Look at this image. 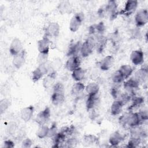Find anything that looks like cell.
<instances>
[{
  "instance_id": "obj_4",
  "label": "cell",
  "mask_w": 148,
  "mask_h": 148,
  "mask_svg": "<svg viewBox=\"0 0 148 148\" xmlns=\"http://www.w3.org/2000/svg\"><path fill=\"white\" fill-rule=\"evenodd\" d=\"M84 19V16L82 13H77L73 15L69 21V28L70 31L73 32L77 31L82 25Z\"/></svg>"
},
{
  "instance_id": "obj_15",
  "label": "cell",
  "mask_w": 148,
  "mask_h": 148,
  "mask_svg": "<svg viewBox=\"0 0 148 148\" xmlns=\"http://www.w3.org/2000/svg\"><path fill=\"white\" fill-rule=\"evenodd\" d=\"M94 38L95 48H96L97 52L99 53H102L106 46L108 39L103 35L94 36Z\"/></svg>"
},
{
  "instance_id": "obj_30",
  "label": "cell",
  "mask_w": 148,
  "mask_h": 148,
  "mask_svg": "<svg viewBox=\"0 0 148 148\" xmlns=\"http://www.w3.org/2000/svg\"><path fill=\"white\" fill-rule=\"evenodd\" d=\"M118 71L123 76V77L125 79H127L132 73L133 72V68L132 67L128 64H125L121 65Z\"/></svg>"
},
{
  "instance_id": "obj_36",
  "label": "cell",
  "mask_w": 148,
  "mask_h": 148,
  "mask_svg": "<svg viewBox=\"0 0 148 148\" xmlns=\"http://www.w3.org/2000/svg\"><path fill=\"white\" fill-rule=\"evenodd\" d=\"M112 80L114 84H121V83L124 82L125 79L117 70L114 72L112 75Z\"/></svg>"
},
{
  "instance_id": "obj_22",
  "label": "cell",
  "mask_w": 148,
  "mask_h": 148,
  "mask_svg": "<svg viewBox=\"0 0 148 148\" xmlns=\"http://www.w3.org/2000/svg\"><path fill=\"white\" fill-rule=\"evenodd\" d=\"M124 137L121 134V133L118 131H114L112 134H110L109 138V142L112 146H118L123 140Z\"/></svg>"
},
{
  "instance_id": "obj_21",
  "label": "cell",
  "mask_w": 148,
  "mask_h": 148,
  "mask_svg": "<svg viewBox=\"0 0 148 148\" xmlns=\"http://www.w3.org/2000/svg\"><path fill=\"white\" fill-rule=\"evenodd\" d=\"M148 75V71L146 67H142L138 69L134 75V77L139 82V84L144 83L147 78Z\"/></svg>"
},
{
  "instance_id": "obj_40",
  "label": "cell",
  "mask_w": 148,
  "mask_h": 148,
  "mask_svg": "<svg viewBox=\"0 0 148 148\" xmlns=\"http://www.w3.org/2000/svg\"><path fill=\"white\" fill-rule=\"evenodd\" d=\"M75 127L73 125H70V126H64L62 127L60 131L64 133L66 137L71 136L75 132Z\"/></svg>"
},
{
  "instance_id": "obj_45",
  "label": "cell",
  "mask_w": 148,
  "mask_h": 148,
  "mask_svg": "<svg viewBox=\"0 0 148 148\" xmlns=\"http://www.w3.org/2000/svg\"><path fill=\"white\" fill-rule=\"evenodd\" d=\"M48 57H49V53H39L38 56L37 57V61L39 65L47 63V61L48 60Z\"/></svg>"
},
{
  "instance_id": "obj_7",
  "label": "cell",
  "mask_w": 148,
  "mask_h": 148,
  "mask_svg": "<svg viewBox=\"0 0 148 148\" xmlns=\"http://www.w3.org/2000/svg\"><path fill=\"white\" fill-rule=\"evenodd\" d=\"M138 2L136 0H128L125 2L124 9L119 13L125 16H129L134 13L138 8Z\"/></svg>"
},
{
  "instance_id": "obj_37",
  "label": "cell",
  "mask_w": 148,
  "mask_h": 148,
  "mask_svg": "<svg viewBox=\"0 0 148 148\" xmlns=\"http://www.w3.org/2000/svg\"><path fill=\"white\" fill-rule=\"evenodd\" d=\"M142 140L140 138H135V137H130L127 145V147H131V148H134V147H136L139 146V145L141 143Z\"/></svg>"
},
{
  "instance_id": "obj_19",
  "label": "cell",
  "mask_w": 148,
  "mask_h": 148,
  "mask_svg": "<svg viewBox=\"0 0 148 148\" xmlns=\"http://www.w3.org/2000/svg\"><path fill=\"white\" fill-rule=\"evenodd\" d=\"M65 100V91H53L51 101L54 105L62 104Z\"/></svg>"
},
{
  "instance_id": "obj_17",
  "label": "cell",
  "mask_w": 148,
  "mask_h": 148,
  "mask_svg": "<svg viewBox=\"0 0 148 148\" xmlns=\"http://www.w3.org/2000/svg\"><path fill=\"white\" fill-rule=\"evenodd\" d=\"M25 60V51L23 50L19 54L13 56L12 64L16 69H20L24 64Z\"/></svg>"
},
{
  "instance_id": "obj_9",
  "label": "cell",
  "mask_w": 148,
  "mask_h": 148,
  "mask_svg": "<svg viewBox=\"0 0 148 148\" xmlns=\"http://www.w3.org/2000/svg\"><path fill=\"white\" fill-rule=\"evenodd\" d=\"M139 82L132 77L124 82L123 87L127 92L131 95H134V92L139 88Z\"/></svg>"
},
{
  "instance_id": "obj_2",
  "label": "cell",
  "mask_w": 148,
  "mask_h": 148,
  "mask_svg": "<svg viewBox=\"0 0 148 148\" xmlns=\"http://www.w3.org/2000/svg\"><path fill=\"white\" fill-rule=\"evenodd\" d=\"M95 48V38L94 36H89L81 45L80 53L83 57H88Z\"/></svg>"
},
{
  "instance_id": "obj_5",
  "label": "cell",
  "mask_w": 148,
  "mask_h": 148,
  "mask_svg": "<svg viewBox=\"0 0 148 148\" xmlns=\"http://www.w3.org/2000/svg\"><path fill=\"white\" fill-rule=\"evenodd\" d=\"M148 22V12L146 9L139 10L135 16V23L138 27L145 25Z\"/></svg>"
},
{
  "instance_id": "obj_27",
  "label": "cell",
  "mask_w": 148,
  "mask_h": 148,
  "mask_svg": "<svg viewBox=\"0 0 148 148\" xmlns=\"http://www.w3.org/2000/svg\"><path fill=\"white\" fill-rule=\"evenodd\" d=\"M99 102L97 95H88L86 101V107L88 111L92 110Z\"/></svg>"
},
{
  "instance_id": "obj_23",
  "label": "cell",
  "mask_w": 148,
  "mask_h": 148,
  "mask_svg": "<svg viewBox=\"0 0 148 148\" xmlns=\"http://www.w3.org/2000/svg\"><path fill=\"white\" fill-rule=\"evenodd\" d=\"M130 135L131 137H135L143 139L146 136V133L143 128L139 126L131 127L130 130Z\"/></svg>"
},
{
  "instance_id": "obj_1",
  "label": "cell",
  "mask_w": 148,
  "mask_h": 148,
  "mask_svg": "<svg viewBox=\"0 0 148 148\" xmlns=\"http://www.w3.org/2000/svg\"><path fill=\"white\" fill-rule=\"evenodd\" d=\"M119 123L123 126L134 127L141 125L142 121L138 112H129L123 114L119 118Z\"/></svg>"
},
{
  "instance_id": "obj_25",
  "label": "cell",
  "mask_w": 148,
  "mask_h": 148,
  "mask_svg": "<svg viewBox=\"0 0 148 148\" xmlns=\"http://www.w3.org/2000/svg\"><path fill=\"white\" fill-rule=\"evenodd\" d=\"M82 43L80 41H77L75 43H71L67 51L66 55L67 56L71 57V56H78V53L80 52V47H81Z\"/></svg>"
},
{
  "instance_id": "obj_12",
  "label": "cell",
  "mask_w": 148,
  "mask_h": 148,
  "mask_svg": "<svg viewBox=\"0 0 148 148\" xmlns=\"http://www.w3.org/2000/svg\"><path fill=\"white\" fill-rule=\"evenodd\" d=\"M81 64V59L79 56L69 57L65 63L66 69L71 72L80 67Z\"/></svg>"
},
{
  "instance_id": "obj_47",
  "label": "cell",
  "mask_w": 148,
  "mask_h": 148,
  "mask_svg": "<svg viewBox=\"0 0 148 148\" xmlns=\"http://www.w3.org/2000/svg\"><path fill=\"white\" fill-rule=\"evenodd\" d=\"M32 143H33V142L31 139L26 138L22 141L21 147H24V148H29V147H31Z\"/></svg>"
},
{
  "instance_id": "obj_44",
  "label": "cell",
  "mask_w": 148,
  "mask_h": 148,
  "mask_svg": "<svg viewBox=\"0 0 148 148\" xmlns=\"http://www.w3.org/2000/svg\"><path fill=\"white\" fill-rule=\"evenodd\" d=\"M58 128L57 125V123L56 122H53L51 124V125L50 127H49V132L47 135V137L49 138H53L54 137L56 134L58 132Z\"/></svg>"
},
{
  "instance_id": "obj_18",
  "label": "cell",
  "mask_w": 148,
  "mask_h": 148,
  "mask_svg": "<svg viewBox=\"0 0 148 148\" xmlns=\"http://www.w3.org/2000/svg\"><path fill=\"white\" fill-rule=\"evenodd\" d=\"M114 62V57L112 56H107L101 60L99 65L100 69L102 71H108L113 66Z\"/></svg>"
},
{
  "instance_id": "obj_46",
  "label": "cell",
  "mask_w": 148,
  "mask_h": 148,
  "mask_svg": "<svg viewBox=\"0 0 148 148\" xmlns=\"http://www.w3.org/2000/svg\"><path fill=\"white\" fill-rule=\"evenodd\" d=\"M59 10L61 13L68 12L70 10V3L66 1L61 2L59 5Z\"/></svg>"
},
{
  "instance_id": "obj_32",
  "label": "cell",
  "mask_w": 148,
  "mask_h": 148,
  "mask_svg": "<svg viewBox=\"0 0 148 148\" xmlns=\"http://www.w3.org/2000/svg\"><path fill=\"white\" fill-rule=\"evenodd\" d=\"M57 72H49L43 80V85L45 88L50 87L54 83Z\"/></svg>"
},
{
  "instance_id": "obj_28",
  "label": "cell",
  "mask_w": 148,
  "mask_h": 148,
  "mask_svg": "<svg viewBox=\"0 0 148 148\" xmlns=\"http://www.w3.org/2000/svg\"><path fill=\"white\" fill-rule=\"evenodd\" d=\"M85 90L88 95H95L99 91V86L96 83H90L85 86Z\"/></svg>"
},
{
  "instance_id": "obj_26",
  "label": "cell",
  "mask_w": 148,
  "mask_h": 148,
  "mask_svg": "<svg viewBox=\"0 0 148 148\" xmlns=\"http://www.w3.org/2000/svg\"><path fill=\"white\" fill-rule=\"evenodd\" d=\"M132 101V103L129 107V110L132 111L134 109H136L140 107L144 103L145 99L141 96H136L135 94L132 97L131 99Z\"/></svg>"
},
{
  "instance_id": "obj_41",
  "label": "cell",
  "mask_w": 148,
  "mask_h": 148,
  "mask_svg": "<svg viewBox=\"0 0 148 148\" xmlns=\"http://www.w3.org/2000/svg\"><path fill=\"white\" fill-rule=\"evenodd\" d=\"M120 84H115L110 89V94L114 99H117L120 95V91L119 89Z\"/></svg>"
},
{
  "instance_id": "obj_34",
  "label": "cell",
  "mask_w": 148,
  "mask_h": 148,
  "mask_svg": "<svg viewBox=\"0 0 148 148\" xmlns=\"http://www.w3.org/2000/svg\"><path fill=\"white\" fill-rule=\"evenodd\" d=\"M97 140L98 138L95 135L91 134L86 135L83 138V144L86 146H89L95 143Z\"/></svg>"
},
{
  "instance_id": "obj_13",
  "label": "cell",
  "mask_w": 148,
  "mask_h": 148,
  "mask_svg": "<svg viewBox=\"0 0 148 148\" xmlns=\"http://www.w3.org/2000/svg\"><path fill=\"white\" fill-rule=\"evenodd\" d=\"M105 11L109 15L110 19L115 18L119 12H117V3L116 1H109L105 6Z\"/></svg>"
},
{
  "instance_id": "obj_43",
  "label": "cell",
  "mask_w": 148,
  "mask_h": 148,
  "mask_svg": "<svg viewBox=\"0 0 148 148\" xmlns=\"http://www.w3.org/2000/svg\"><path fill=\"white\" fill-rule=\"evenodd\" d=\"M78 140L76 137H70L67 140H65V147H75L77 144L78 143Z\"/></svg>"
},
{
  "instance_id": "obj_31",
  "label": "cell",
  "mask_w": 148,
  "mask_h": 148,
  "mask_svg": "<svg viewBox=\"0 0 148 148\" xmlns=\"http://www.w3.org/2000/svg\"><path fill=\"white\" fill-rule=\"evenodd\" d=\"M84 90V84L80 82H77L72 87L71 94L74 96H77L80 95Z\"/></svg>"
},
{
  "instance_id": "obj_24",
  "label": "cell",
  "mask_w": 148,
  "mask_h": 148,
  "mask_svg": "<svg viewBox=\"0 0 148 148\" xmlns=\"http://www.w3.org/2000/svg\"><path fill=\"white\" fill-rule=\"evenodd\" d=\"M123 103L119 99H115L112 103L110 107V113L113 116H117L120 114L123 108Z\"/></svg>"
},
{
  "instance_id": "obj_10",
  "label": "cell",
  "mask_w": 148,
  "mask_h": 148,
  "mask_svg": "<svg viewBox=\"0 0 148 148\" xmlns=\"http://www.w3.org/2000/svg\"><path fill=\"white\" fill-rule=\"evenodd\" d=\"M23 50V44L20 39L17 38H14L12 40L9 46L10 54L13 57L21 53Z\"/></svg>"
},
{
  "instance_id": "obj_6",
  "label": "cell",
  "mask_w": 148,
  "mask_h": 148,
  "mask_svg": "<svg viewBox=\"0 0 148 148\" xmlns=\"http://www.w3.org/2000/svg\"><path fill=\"white\" fill-rule=\"evenodd\" d=\"M50 109L49 107H46L37 114L35 121L39 125H45L50 120Z\"/></svg>"
},
{
  "instance_id": "obj_29",
  "label": "cell",
  "mask_w": 148,
  "mask_h": 148,
  "mask_svg": "<svg viewBox=\"0 0 148 148\" xmlns=\"http://www.w3.org/2000/svg\"><path fill=\"white\" fill-rule=\"evenodd\" d=\"M86 75V72L84 69H83L80 66L73 70L72 72V77L73 79L77 82H80L83 79H84Z\"/></svg>"
},
{
  "instance_id": "obj_8",
  "label": "cell",
  "mask_w": 148,
  "mask_h": 148,
  "mask_svg": "<svg viewBox=\"0 0 148 148\" xmlns=\"http://www.w3.org/2000/svg\"><path fill=\"white\" fill-rule=\"evenodd\" d=\"M60 32V26L57 22H51L47 26L45 31V36L56 38L57 37Z\"/></svg>"
},
{
  "instance_id": "obj_3",
  "label": "cell",
  "mask_w": 148,
  "mask_h": 148,
  "mask_svg": "<svg viewBox=\"0 0 148 148\" xmlns=\"http://www.w3.org/2000/svg\"><path fill=\"white\" fill-rule=\"evenodd\" d=\"M49 72V64L47 63L44 64H40L32 72V80L34 82L39 81L42 77L48 74Z\"/></svg>"
},
{
  "instance_id": "obj_14",
  "label": "cell",
  "mask_w": 148,
  "mask_h": 148,
  "mask_svg": "<svg viewBox=\"0 0 148 148\" xmlns=\"http://www.w3.org/2000/svg\"><path fill=\"white\" fill-rule=\"evenodd\" d=\"M50 46V41L49 38L46 36L43 37L37 42V48L39 53H49Z\"/></svg>"
},
{
  "instance_id": "obj_16",
  "label": "cell",
  "mask_w": 148,
  "mask_h": 148,
  "mask_svg": "<svg viewBox=\"0 0 148 148\" xmlns=\"http://www.w3.org/2000/svg\"><path fill=\"white\" fill-rule=\"evenodd\" d=\"M34 113V106L29 105L21 109L20 112L21 118L24 122H28L31 120Z\"/></svg>"
},
{
  "instance_id": "obj_11",
  "label": "cell",
  "mask_w": 148,
  "mask_h": 148,
  "mask_svg": "<svg viewBox=\"0 0 148 148\" xmlns=\"http://www.w3.org/2000/svg\"><path fill=\"white\" fill-rule=\"evenodd\" d=\"M130 60L134 65H140L144 61V53L140 49L134 50L130 54Z\"/></svg>"
},
{
  "instance_id": "obj_35",
  "label": "cell",
  "mask_w": 148,
  "mask_h": 148,
  "mask_svg": "<svg viewBox=\"0 0 148 148\" xmlns=\"http://www.w3.org/2000/svg\"><path fill=\"white\" fill-rule=\"evenodd\" d=\"M49 129V127H48V126H47L46 124L39 125L36 132V136L40 139H43L46 137H47Z\"/></svg>"
},
{
  "instance_id": "obj_49",
  "label": "cell",
  "mask_w": 148,
  "mask_h": 148,
  "mask_svg": "<svg viewBox=\"0 0 148 148\" xmlns=\"http://www.w3.org/2000/svg\"><path fill=\"white\" fill-rule=\"evenodd\" d=\"M14 146V142L12 140H10V139L5 140L3 142V146H2V147H5V148H12Z\"/></svg>"
},
{
  "instance_id": "obj_42",
  "label": "cell",
  "mask_w": 148,
  "mask_h": 148,
  "mask_svg": "<svg viewBox=\"0 0 148 148\" xmlns=\"http://www.w3.org/2000/svg\"><path fill=\"white\" fill-rule=\"evenodd\" d=\"M10 101L5 98H3L0 101V112L2 114L9 107Z\"/></svg>"
},
{
  "instance_id": "obj_38",
  "label": "cell",
  "mask_w": 148,
  "mask_h": 148,
  "mask_svg": "<svg viewBox=\"0 0 148 148\" xmlns=\"http://www.w3.org/2000/svg\"><path fill=\"white\" fill-rule=\"evenodd\" d=\"M17 129V125L15 122H10L7 125L6 131L8 135H13Z\"/></svg>"
},
{
  "instance_id": "obj_39",
  "label": "cell",
  "mask_w": 148,
  "mask_h": 148,
  "mask_svg": "<svg viewBox=\"0 0 148 148\" xmlns=\"http://www.w3.org/2000/svg\"><path fill=\"white\" fill-rule=\"evenodd\" d=\"M134 95H131L127 92H124V93H122L120 94V95L119 96V98L117 99L120 100L123 103V105H125L127 103H128V102H130V101H131L132 97Z\"/></svg>"
},
{
  "instance_id": "obj_33",
  "label": "cell",
  "mask_w": 148,
  "mask_h": 148,
  "mask_svg": "<svg viewBox=\"0 0 148 148\" xmlns=\"http://www.w3.org/2000/svg\"><path fill=\"white\" fill-rule=\"evenodd\" d=\"M62 65V62L60 58H57L53 60L49 64V72H57V71H58L61 68Z\"/></svg>"
},
{
  "instance_id": "obj_48",
  "label": "cell",
  "mask_w": 148,
  "mask_h": 148,
  "mask_svg": "<svg viewBox=\"0 0 148 148\" xmlns=\"http://www.w3.org/2000/svg\"><path fill=\"white\" fill-rule=\"evenodd\" d=\"M138 114L139 115V117L142 120V121L143 123L144 121H146L148 119V113L147 110H143L140 112H138Z\"/></svg>"
},
{
  "instance_id": "obj_20",
  "label": "cell",
  "mask_w": 148,
  "mask_h": 148,
  "mask_svg": "<svg viewBox=\"0 0 148 148\" xmlns=\"http://www.w3.org/2000/svg\"><path fill=\"white\" fill-rule=\"evenodd\" d=\"M66 135L61 131L58 132L56 135L52 138L53 147H60L63 146L66 140Z\"/></svg>"
}]
</instances>
